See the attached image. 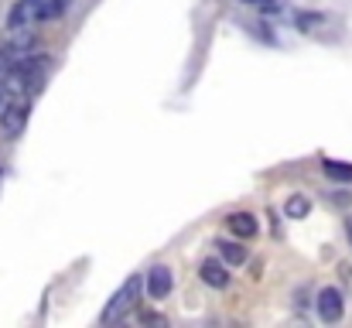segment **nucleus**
I'll list each match as a JSON object with an SVG mask.
<instances>
[{
    "mask_svg": "<svg viewBox=\"0 0 352 328\" xmlns=\"http://www.w3.org/2000/svg\"><path fill=\"white\" fill-rule=\"evenodd\" d=\"M28 116H31V96H10L0 107V130L7 137H21V130L28 127Z\"/></svg>",
    "mask_w": 352,
    "mask_h": 328,
    "instance_id": "obj_1",
    "label": "nucleus"
},
{
    "mask_svg": "<svg viewBox=\"0 0 352 328\" xmlns=\"http://www.w3.org/2000/svg\"><path fill=\"white\" fill-rule=\"evenodd\" d=\"M137 294H140V277H130V281L120 287L117 294L110 298V305L103 308V322H107V325L120 322V318H123V315L137 305Z\"/></svg>",
    "mask_w": 352,
    "mask_h": 328,
    "instance_id": "obj_2",
    "label": "nucleus"
},
{
    "mask_svg": "<svg viewBox=\"0 0 352 328\" xmlns=\"http://www.w3.org/2000/svg\"><path fill=\"white\" fill-rule=\"evenodd\" d=\"M315 308H318V318H322V322L336 325V322L342 318V308H346V301H342V291H339V287H322V291H318V301H315Z\"/></svg>",
    "mask_w": 352,
    "mask_h": 328,
    "instance_id": "obj_3",
    "label": "nucleus"
},
{
    "mask_svg": "<svg viewBox=\"0 0 352 328\" xmlns=\"http://www.w3.org/2000/svg\"><path fill=\"white\" fill-rule=\"evenodd\" d=\"M171 270L164 267V263H157V267H151L147 270V277H144V287H147V294L154 298V301H161V298H168L171 294Z\"/></svg>",
    "mask_w": 352,
    "mask_h": 328,
    "instance_id": "obj_4",
    "label": "nucleus"
},
{
    "mask_svg": "<svg viewBox=\"0 0 352 328\" xmlns=\"http://www.w3.org/2000/svg\"><path fill=\"white\" fill-rule=\"evenodd\" d=\"M21 3L31 10L34 21H55V17H62L69 10L72 0H21Z\"/></svg>",
    "mask_w": 352,
    "mask_h": 328,
    "instance_id": "obj_5",
    "label": "nucleus"
},
{
    "mask_svg": "<svg viewBox=\"0 0 352 328\" xmlns=\"http://www.w3.org/2000/svg\"><path fill=\"white\" fill-rule=\"evenodd\" d=\"M199 277H202V284H209V287H216V291L230 287V274H226V263H219V260H206V263L199 267Z\"/></svg>",
    "mask_w": 352,
    "mask_h": 328,
    "instance_id": "obj_6",
    "label": "nucleus"
},
{
    "mask_svg": "<svg viewBox=\"0 0 352 328\" xmlns=\"http://www.w3.org/2000/svg\"><path fill=\"white\" fill-rule=\"evenodd\" d=\"M226 226H230V232H233L236 239H253L256 236V216H250V212H230L226 216Z\"/></svg>",
    "mask_w": 352,
    "mask_h": 328,
    "instance_id": "obj_7",
    "label": "nucleus"
},
{
    "mask_svg": "<svg viewBox=\"0 0 352 328\" xmlns=\"http://www.w3.org/2000/svg\"><path fill=\"white\" fill-rule=\"evenodd\" d=\"M322 171H325L332 182H352V164H346V161H332V157H325V161H322Z\"/></svg>",
    "mask_w": 352,
    "mask_h": 328,
    "instance_id": "obj_8",
    "label": "nucleus"
},
{
    "mask_svg": "<svg viewBox=\"0 0 352 328\" xmlns=\"http://www.w3.org/2000/svg\"><path fill=\"white\" fill-rule=\"evenodd\" d=\"M216 246H219V253H223V260H226V263H236V267H239V263L246 260V250H243L236 239H219Z\"/></svg>",
    "mask_w": 352,
    "mask_h": 328,
    "instance_id": "obj_9",
    "label": "nucleus"
},
{
    "mask_svg": "<svg viewBox=\"0 0 352 328\" xmlns=\"http://www.w3.org/2000/svg\"><path fill=\"white\" fill-rule=\"evenodd\" d=\"M311 212V202L305 199V195H291L287 202H284V216L287 219H305Z\"/></svg>",
    "mask_w": 352,
    "mask_h": 328,
    "instance_id": "obj_10",
    "label": "nucleus"
},
{
    "mask_svg": "<svg viewBox=\"0 0 352 328\" xmlns=\"http://www.w3.org/2000/svg\"><path fill=\"white\" fill-rule=\"evenodd\" d=\"M315 24H322V14H298V28L301 31H315Z\"/></svg>",
    "mask_w": 352,
    "mask_h": 328,
    "instance_id": "obj_11",
    "label": "nucleus"
},
{
    "mask_svg": "<svg viewBox=\"0 0 352 328\" xmlns=\"http://www.w3.org/2000/svg\"><path fill=\"white\" fill-rule=\"evenodd\" d=\"M239 3H250V7H263V10H277V7H280L277 0H239Z\"/></svg>",
    "mask_w": 352,
    "mask_h": 328,
    "instance_id": "obj_12",
    "label": "nucleus"
},
{
    "mask_svg": "<svg viewBox=\"0 0 352 328\" xmlns=\"http://www.w3.org/2000/svg\"><path fill=\"white\" fill-rule=\"evenodd\" d=\"M140 318H144L147 325H164V318H161V315H154V311H144Z\"/></svg>",
    "mask_w": 352,
    "mask_h": 328,
    "instance_id": "obj_13",
    "label": "nucleus"
},
{
    "mask_svg": "<svg viewBox=\"0 0 352 328\" xmlns=\"http://www.w3.org/2000/svg\"><path fill=\"white\" fill-rule=\"evenodd\" d=\"M346 236H349V246H352V212L346 216Z\"/></svg>",
    "mask_w": 352,
    "mask_h": 328,
    "instance_id": "obj_14",
    "label": "nucleus"
},
{
    "mask_svg": "<svg viewBox=\"0 0 352 328\" xmlns=\"http://www.w3.org/2000/svg\"><path fill=\"white\" fill-rule=\"evenodd\" d=\"M0 72H3V55H0Z\"/></svg>",
    "mask_w": 352,
    "mask_h": 328,
    "instance_id": "obj_15",
    "label": "nucleus"
}]
</instances>
